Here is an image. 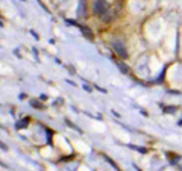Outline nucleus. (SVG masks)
<instances>
[{
	"instance_id": "1",
	"label": "nucleus",
	"mask_w": 182,
	"mask_h": 171,
	"mask_svg": "<svg viewBox=\"0 0 182 171\" xmlns=\"http://www.w3.org/2000/svg\"><path fill=\"white\" fill-rule=\"evenodd\" d=\"M112 48H114V52H116L117 55H120V56H123V58L128 55V52L124 50V44H123V42H120L118 40L112 41Z\"/></svg>"
},
{
	"instance_id": "2",
	"label": "nucleus",
	"mask_w": 182,
	"mask_h": 171,
	"mask_svg": "<svg viewBox=\"0 0 182 171\" xmlns=\"http://www.w3.org/2000/svg\"><path fill=\"white\" fill-rule=\"evenodd\" d=\"M105 11H106V6L102 5L100 2H96V12L97 14H105Z\"/></svg>"
}]
</instances>
